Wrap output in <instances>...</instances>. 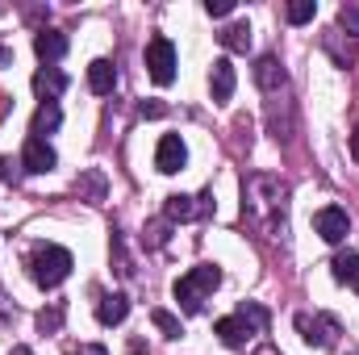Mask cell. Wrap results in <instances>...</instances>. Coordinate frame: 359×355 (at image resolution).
I'll use <instances>...</instances> for the list:
<instances>
[{"label":"cell","instance_id":"9a60e30c","mask_svg":"<svg viewBox=\"0 0 359 355\" xmlns=\"http://www.w3.org/2000/svg\"><path fill=\"white\" fill-rule=\"evenodd\" d=\"M88 88L96 96H109V92L117 88V67L109 59H92L88 63Z\"/></svg>","mask_w":359,"mask_h":355},{"label":"cell","instance_id":"ac0fdd59","mask_svg":"<svg viewBox=\"0 0 359 355\" xmlns=\"http://www.w3.org/2000/svg\"><path fill=\"white\" fill-rule=\"evenodd\" d=\"M59 121H63L59 105H38V113H34V126H29V134H34V138H46V134H55V130H59Z\"/></svg>","mask_w":359,"mask_h":355},{"label":"cell","instance_id":"e0dca14e","mask_svg":"<svg viewBox=\"0 0 359 355\" xmlns=\"http://www.w3.org/2000/svg\"><path fill=\"white\" fill-rule=\"evenodd\" d=\"M76 192H80V201H88V205H100V201H104V172L88 168L84 176L76 180Z\"/></svg>","mask_w":359,"mask_h":355},{"label":"cell","instance_id":"d6a6232c","mask_svg":"<svg viewBox=\"0 0 359 355\" xmlns=\"http://www.w3.org/2000/svg\"><path fill=\"white\" fill-rule=\"evenodd\" d=\"M259 355H276V351H271V347H264V351H259Z\"/></svg>","mask_w":359,"mask_h":355},{"label":"cell","instance_id":"5b68a950","mask_svg":"<svg viewBox=\"0 0 359 355\" xmlns=\"http://www.w3.org/2000/svg\"><path fill=\"white\" fill-rule=\"evenodd\" d=\"M147 72H151L155 84H172L176 80V46L163 34L147 42Z\"/></svg>","mask_w":359,"mask_h":355},{"label":"cell","instance_id":"4dcf8cb0","mask_svg":"<svg viewBox=\"0 0 359 355\" xmlns=\"http://www.w3.org/2000/svg\"><path fill=\"white\" fill-rule=\"evenodd\" d=\"M8 355H34V351H29V347H13Z\"/></svg>","mask_w":359,"mask_h":355},{"label":"cell","instance_id":"30bf717a","mask_svg":"<svg viewBox=\"0 0 359 355\" xmlns=\"http://www.w3.org/2000/svg\"><path fill=\"white\" fill-rule=\"evenodd\" d=\"M234 84H238V76H234V63L222 55V59H213V72H209V92H213V100L217 105H226L230 96H234Z\"/></svg>","mask_w":359,"mask_h":355},{"label":"cell","instance_id":"603a6c76","mask_svg":"<svg viewBox=\"0 0 359 355\" xmlns=\"http://www.w3.org/2000/svg\"><path fill=\"white\" fill-rule=\"evenodd\" d=\"M59 326H63V305H50V309L38 314V330H42V335H55Z\"/></svg>","mask_w":359,"mask_h":355},{"label":"cell","instance_id":"8992f818","mask_svg":"<svg viewBox=\"0 0 359 355\" xmlns=\"http://www.w3.org/2000/svg\"><path fill=\"white\" fill-rule=\"evenodd\" d=\"M297 330H301L305 343H313V347H334L339 335H343V326H339L330 314H297Z\"/></svg>","mask_w":359,"mask_h":355},{"label":"cell","instance_id":"9c48e42d","mask_svg":"<svg viewBox=\"0 0 359 355\" xmlns=\"http://www.w3.org/2000/svg\"><path fill=\"white\" fill-rule=\"evenodd\" d=\"M184 163H188V147H184V138H180V134H163L159 147H155V168H159L163 176H176Z\"/></svg>","mask_w":359,"mask_h":355},{"label":"cell","instance_id":"484cf974","mask_svg":"<svg viewBox=\"0 0 359 355\" xmlns=\"http://www.w3.org/2000/svg\"><path fill=\"white\" fill-rule=\"evenodd\" d=\"M205 13H209V17H230V13H234V0H209Z\"/></svg>","mask_w":359,"mask_h":355},{"label":"cell","instance_id":"cb8c5ba5","mask_svg":"<svg viewBox=\"0 0 359 355\" xmlns=\"http://www.w3.org/2000/svg\"><path fill=\"white\" fill-rule=\"evenodd\" d=\"M339 25H343L351 38H359V4H343V8H339Z\"/></svg>","mask_w":359,"mask_h":355},{"label":"cell","instance_id":"d4e9b609","mask_svg":"<svg viewBox=\"0 0 359 355\" xmlns=\"http://www.w3.org/2000/svg\"><path fill=\"white\" fill-rule=\"evenodd\" d=\"M17 176H21V159L0 155V180H4V184H17Z\"/></svg>","mask_w":359,"mask_h":355},{"label":"cell","instance_id":"5bb4252c","mask_svg":"<svg viewBox=\"0 0 359 355\" xmlns=\"http://www.w3.org/2000/svg\"><path fill=\"white\" fill-rule=\"evenodd\" d=\"M34 92L42 96V105H55V100L67 92V76H63L59 67H42V72L34 76Z\"/></svg>","mask_w":359,"mask_h":355},{"label":"cell","instance_id":"2e32d148","mask_svg":"<svg viewBox=\"0 0 359 355\" xmlns=\"http://www.w3.org/2000/svg\"><path fill=\"white\" fill-rule=\"evenodd\" d=\"M217 38H222V46H226L230 55H247V51H251V25H247V21H234V25H226Z\"/></svg>","mask_w":359,"mask_h":355},{"label":"cell","instance_id":"3957f363","mask_svg":"<svg viewBox=\"0 0 359 355\" xmlns=\"http://www.w3.org/2000/svg\"><path fill=\"white\" fill-rule=\"evenodd\" d=\"M213 330H217V339H222L226 347H243L251 335H264V330H268V309H264L259 301H243L238 314L222 318Z\"/></svg>","mask_w":359,"mask_h":355},{"label":"cell","instance_id":"52a82bcc","mask_svg":"<svg viewBox=\"0 0 359 355\" xmlns=\"http://www.w3.org/2000/svg\"><path fill=\"white\" fill-rule=\"evenodd\" d=\"M313 230H318L330 247H339V243L351 234V217H347V209L326 205V209H318V213H313Z\"/></svg>","mask_w":359,"mask_h":355},{"label":"cell","instance_id":"ffe728a7","mask_svg":"<svg viewBox=\"0 0 359 355\" xmlns=\"http://www.w3.org/2000/svg\"><path fill=\"white\" fill-rule=\"evenodd\" d=\"M334 276H339V280H343V284H351V288H355L359 293V255L355 251H343V255H334Z\"/></svg>","mask_w":359,"mask_h":355},{"label":"cell","instance_id":"44dd1931","mask_svg":"<svg viewBox=\"0 0 359 355\" xmlns=\"http://www.w3.org/2000/svg\"><path fill=\"white\" fill-rule=\"evenodd\" d=\"M318 17V0H292L288 4V21L292 25H305V21H313Z\"/></svg>","mask_w":359,"mask_h":355},{"label":"cell","instance_id":"d6986e66","mask_svg":"<svg viewBox=\"0 0 359 355\" xmlns=\"http://www.w3.org/2000/svg\"><path fill=\"white\" fill-rule=\"evenodd\" d=\"M163 213H168V222H192V217L201 213V205H196V196H184V192H176V196H168Z\"/></svg>","mask_w":359,"mask_h":355},{"label":"cell","instance_id":"7402d4cb","mask_svg":"<svg viewBox=\"0 0 359 355\" xmlns=\"http://www.w3.org/2000/svg\"><path fill=\"white\" fill-rule=\"evenodd\" d=\"M151 322H155V326H159V330H163L168 339H180V335H184L180 318H176V314H168V309H155V314H151Z\"/></svg>","mask_w":359,"mask_h":355},{"label":"cell","instance_id":"6da1fadb","mask_svg":"<svg viewBox=\"0 0 359 355\" xmlns=\"http://www.w3.org/2000/svg\"><path fill=\"white\" fill-rule=\"evenodd\" d=\"M251 213V222L264 226V213H271V230H276V217L284 222V184L271 176H251L243 180V217Z\"/></svg>","mask_w":359,"mask_h":355},{"label":"cell","instance_id":"f1b7e54d","mask_svg":"<svg viewBox=\"0 0 359 355\" xmlns=\"http://www.w3.org/2000/svg\"><path fill=\"white\" fill-rule=\"evenodd\" d=\"M351 155H355V163H359V126H355V134H351Z\"/></svg>","mask_w":359,"mask_h":355},{"label":"cell","instance_id":"8fae6325","mask_svg":"<svg viewBox=\"0 0 359 355\" xmlns=\"http://www.w3.org/2000/svg\"><path fill=\"white\" fill-rule=\"evenodd\" d=\"M126 314H130V297H126V293H104V297L96 301V322H100V326H121Z\"/></svg>","mask_w":359,"mask_h":355},{"label":"cell","instance_id":"4fadbf2b","mask_svg":"<svg viewBox=\"0 0 359 355\" xmlns=\"http://www.w3.org/2000/svg\"><path fill=\"white\" fill-rule=\"evenodd\" d=\"M255 84L264 92H280V88H288V72L280 67V59L276 55H264L259 63H255Z\"/></svg>","mask_w":359,"mask_h":355},{"label":"cell","instance_id":"4316f807","mask_svg":"<svg viewBox=\"0 0 359 355\" xmlns=\"http://www.w3.org/2000/svg\"><path fill=\"white\" fill-rule=\"evenodd\" d=\"M138 113H142V117H163V113H168V105H159V100H142V105H138Z\"/></svg>","mask_w":359,"mask_h":355},{"label":"cell","instance_id":"ba28073f","mask_svg":"<svg viewBox=\"0 0 359 355\" xmlns=\"http://www.w3.org/2000/svg\"><path fill=\"white\" fill-rule=\"evenodd\" d=\"M55 163H59V155H55V147H50L46 138H29V142H25V151H21V172L46 176V172H55Z\"/></svg>","mask_w":359,"mask_h":355},{"label":"cell","instance_id":"7c38bea8","mask_svg":"<svg viewBox=\"0 0 359 355\" xmlns=\"http://www.w3.org/2000/svg\"><path fill=\"white\" fill-rule=\"evenodd\" d=\"M34 51H38V59L50 67V63H59V59L67 55V34H59V29H42V34H34Z\"/></svg>","mask_w":359,"mask_h":355},{"label":"cell","instance_id":"277c9868","mask_svg":"<svg viewBox=\"0 0 359 355\" xmlns=\"http://www.w3.org/2000/svg\"><path fill=\"white\" fill-rule=\"evenodd\" d=\"M222 284V267L213 264H196L192 272H184L176 280V301L184 314H201L205 309V301H209V293Z\"/></svg>","mask_w":359,"mask_h":355},{"label":"cell","instance_id":"f546056e","mask_svg":"<svg viewBox=\"0 0 359 355\" xmlns=\"http://www.w3.org/2000/svg\"><path fill=\"white\" fill-rule=\"evenodd\" d=\"M0 301H4V293H0ZM4 318H13V305H0V322Z\"/></svg>","mask_w":359,"mask_h":355},{"label":"cell","instance_id":"1f68e13d","mask_svg":"<svg viewBox=\"0 0 359 355\" xmlns=\"http://www.w3.org/2000/svg\"><path fill=\"white\" fill-rule=\"evenodd\" d=\"M0 63H8V51H4V46H0Z\"/></svg>","mask_w":359,"mask_h":355},{"label":"cell","instance_id":"7a4b0ae2","mask_svg":"<svg viewBox=\"0 0 359 355\" xmlns=\"http://www.w3.org/2000/svg\"><path fill=\"white\" fill-rule=\"evenodd\" d=\"M29 276H34V284L38 288H59L67 276H72V251L67 247H59V243H42V247H34V255H29Z\"/></svg>","mask_w":359,"mask_h":355},{"label":"cell","instance_id":"83f0119b","mask_svg":"<svg viewBox=\"0 0 359 355\" xmlns=\"http://www.w3.org/2000/svg\"><path fill=\"white\" fill-rule=\"evenodd\" d=\"M76 355H109V351H104L100 343H84V347H80V351H76Z\"/></svg>","mask_w":359,"mask_h":355}]
</instances>
